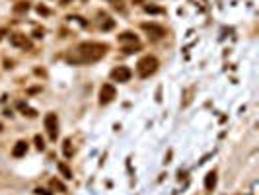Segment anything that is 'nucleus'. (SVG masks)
<instances>
[{
	"label": "nucleus",
	"mask_w": 259,
	"mask_h": 195,
	"mask_svg": "<svg viewBox=\"0 0 259 195\" xmlns=\"http://www.w3.org/2000/svg\"><path fill=\"white\" fill-rule=\"evenodd\" d=\"M105 51H107V45H103V43H82V45H78L72 53H68L66 61L70 64L98 63L99 59H103Z\"/></svg>",
	"instance_id": "nucleus-1"
},
{
	"label": "nucleus",
	"mask_w": 259,
	"mask_h": 195,
	"mask_svg": "<svg viewBox=\"0 0 259 195\" xmlns=\"http://www.w3.org/2000/svg\"><path fill=\"white\" fill-rule=\"evenodd\" d=\"M156 68H158V59L156 57H142V59L138 61V64H136V72H138V76L140 78H148L150 74H154L156 72Z\"/></svg>",
	"instance_id": "nucleus-2"
},
{
	"label": "nucleus",
	"mask_w": 259,
	"mask_h": 195,
	"mask_svg": "<svg viewBox=\"0 0 259 195\" xmlns=\"http://www.w3.org/2000/svg\"><path fill=\"white\" fill-rule=\"evenodd\" d=\"M45 129L49 133V139L51 141H57L58 137V119H57V113H47L45 115Z\"/></svg>",
	"instance_id": "nucleus-3"
},
{
	"label": "nucleus",
	"mask_w": 259,
	"mask_h": 195,
	"mask_svg": "<svg viewBox=\"0 0 259 195\" xmlns=\"http://www.w3.org/2000/svg\"><path fill=\"white\" fill-rule=\"evenodd\" d=\"M115 86L113 84H103L101 86V90H99V104L101 105H107L109 102H113V98H115Z\"/></svg>",
	"instance_id": "nucleus-4"
},
{
	"label": "nucleus",
	"mask_w": 259,
	"mask_h": 195,
	"mask_svg": "<svg viewBox=\"0 0 259 195\" xmlns=\"http://www.w3.org/2000/svg\"><path fill=\"white\" fill-rule=\"evenodd\" d=\"M111 78L115 82H129L131 78V68L129 67H115L111 70Z\"/></svg>",
	"instance_id": "nucleus-5"
},
{
	"label": "nucleus",
	"mask_w": 259,
	"mask_h": 195,
	"mask_svg": "<svg viewBox=\"0 0 259 195\" xmlns=\"http://www.w3.org/2000/svg\"><path fill=\"white\" fill-rule=\"evenodd\" d=\"M10 43H12V45H16V47H21V49H29V47H31V41H29L25 35H21V33L10 35Z\"/></svg>",
	"instance_id": "nucleus-6"
},
{
	"label": "nucleus",
	"mask_w": 259,
	"mask_h": 195,
	"mask_svg": "<svg viewBox=\"0 0 259 195\" xmlns=\"http://www.w3.org/2000/svg\"><path fill=\"white\" fill-rule=\"evenodd\" d=\"M142 30L148 31L152 35L154 39H160V37H164L166 31H164V27H160V26H154V24H142Z\"/></svg>",
	"instance_id": "nucleus-7"
},
{
	"label": "nucleus",
	"mask_w": 259,
	"mask_h": 195,
	"mask_svg": "<svg viewBox=\"0 0 259 195\" xmlns=\"http://www.w3.org/2000/svg\"><path fill=\"white\" fill-rule=\"evenodd\" d=\"M27 152V142L25 141H18L16 142V146L12 148V156L14 158H21V156H25Z\"/></svg>",
	"instance_id": "nucleus-8"
},
{
	"label": "nucleus",
	"mask_w": 259,
	"mask_h": 195,
	"mask_svg": "<svg viewBox=\"0 0 259 195\" xmlns=\"http://www.w3.org/2000/svg\"><path fill=\"white\" fill-rule=\"evenodd\" d=\"M119 43H132V45H138V37L131 31H125L119 35Z\"/></svg>",
	"instance_id": "nucleus-9"
},
{
	"label": "nucleus",
	"mask_w": 259,
	"mask_h": 195,
	"mask_svg": "<svg viewBox=\"0 0 259 195\" xmlns=\"http://www.w3.org/2000/svg\"><path fill=\"white\" fill-rule=\"evenodd\" d=\"M214 185H216V174H214V172H209V174L205 176V187L206 189H214Z\"/></svg>",
	"instance_id": "nucleus-10"
},
{
	"label": "nucleus",
	"mask_w": 259,
	"mask_h": 195,
	"mask_svg": "<svg viewBox=\"0 0 259 195\" xmlns=\"http://www.w3.org/2000/svg\"><path fill=\"white\" fill-rule=\"evenodd\" d=\"M51 187H53V189H58L61 193H64V191H66V185L61 182V179H57V178L51 179Z\"/></svg>",
	"instance_id": "nucleus-11"
},
{
	"label": "nucleus",
	"mask_w": 259,
	"mask_h": 195,
	"mask_svg": "<svg viewBox=\"0 0 259 195\" xmlns=\"http://www.w3.org/2000/svg\"><path fill=\"white\" fill-rule=\"evenodd\" d=\"M57 166H58V170H61V172H62V176H64V178H68V179L72 178V172L68 170V166H66V164H62V162H58Z\"/></svg>",
	"instance_id": "nucleus-12"
},
{
	"label": "nucleus",
	"mask_w": 259,
	"mask_h": 195,
	"mask_svg": "<svg viewBox=\"0 0 259 195\" xmlns=\"http://www.w3.org/2000/svg\"><path fill=\"white\" fill-rule=\"evenodd\" d=\"M14 10H16V12H27V10H29V4H27V2H20Z\"/></svg>",
	"instance_id": "nucleus-13"
},
{
	"label": "nucleus",
	"mask_w": 259,
	"mask_h": 195,
	"mask_svg": "<svg viewBox=\"0 0 259 195\" xmlns=\"http://www.w3.org/2000/svg\"><path fill=\"white\" fill-rule=\"evenodd\" d=\"M64 156H68V158L72 156V148H70V141L68 139L64 141Z\"/></svg>",
	"instance_id": "nucleus-14"
},
{
	"label": "nucleus",
	"mask_w": 259,
	"mask_h": 195,
	"mask_svg": "<svg viewBox=\"0 0 259 195\" xmlns=\"http://www.w3.org/2000/svg\"><path fill=\"white\" fill-rule=\"evenodd\" d=\"M144 12H148V14H162V10L156 8V6H144Z\"/></svg>",
	"instance_id": "nucleus-15"
},
{
	"label": "nucleus",
	"mask_w": 259,
	"mask_h": 195,
	"mask_svg": "<svg viewBox=\"0 0 259 195\" xmlns=\"http://www.w3.org/2000/svg\"><path fill=\"white\" fill-rule=\"evenodd\" d=\"M35 146L39 148V150H43V148H45V142H43V139H41L39 135H35Z\"/></svg>",
	"instance_id": "nucleus-16"
},
{
	"label": "nucleus",
	"mask_w": 259,
	"mask_h": 195,
	"mask_svg": "<svg viewBox=\"0 0 259 195\" xmlns=\"http://www.w3.org/2000/svg\"><path fill=\"white\" fill-rule=\"evenodd\" d=\"M113 26H115V24H113V20H107V21H105V24H103L101 27H103V30L107 31V30H111V27H113Z\"/></svg>",
	"instance_id": "nucleus-17"
},
{
	"label": "nucleus",
	"mask_w": 259,
	"mask_h": 195,
	"mask_svg": "<svg viewBox=\"0 0 259 195\" xmlns=\"http://www.w3.org/2000/svg\"><path fill=\"white\" fill-rule=\"evenodd\" d=\"M37 12L43 14V16H47V14H49V8H45V6H37Z\"/></svg>",
	"instance_id": "nucleus-18"
},
{
	"label": "nucleus",
	"mask_w": 259,
	"mask_h": 195,
	"mask_svg": "<svg viewBox=\"0 0 259 195\" xmlns=\"http://www.w3.org/2000/svg\"><path fill=\"white\" fill-rule=\"evenodd\" d=\"M35 193H37V195H51L47 189H43V187H37V189H35Z\"/></svg>",
	"instance_id": "nucleus-19"
},
{
	"label": "nucleus",
	"mask_w": 259,
	"mask_h": 195,
	"mask_svg": "<svg viewBox=\"0 0 259 195\" xmlns=\"http://www.w3.org/2000/svg\"><path fill=\"white\" fill-rule=\"evenodd\" d=\"M4 35H6V30H0V41L4 39Z\"/></svg>",
	"instance_id": "nucleus-20"
},
{
	"label": "nucleus",
	"mask_w": 259,
	"mask_h": 195,
	"mask_svg": "<svg viewBox=\"0 0 259 195\" xmlns=\"http://www.w3.org/2000/svg\"><path fill=\"white\" fill-rule=\"evenodd\" d=\"M61 2H62V4H68V2H70V0H61Z\"/></svg>",
	"instance_id": "nucleus-21"
},
{
	"label": "nucleus",
	"mask_w": 259,
	"mask_h": 195,
	"mask_svg": "<svg viewBox=\"0 0 259 195\" xmlns=\"http://www.w3.org/2000/svg\"><path fill=\"white\" fill-rule=\"evenodd\" d=\"M0 131H2V125H0Z\"/></svg>",
	"instance_id": "nucleus-22"
}]
</instances>
